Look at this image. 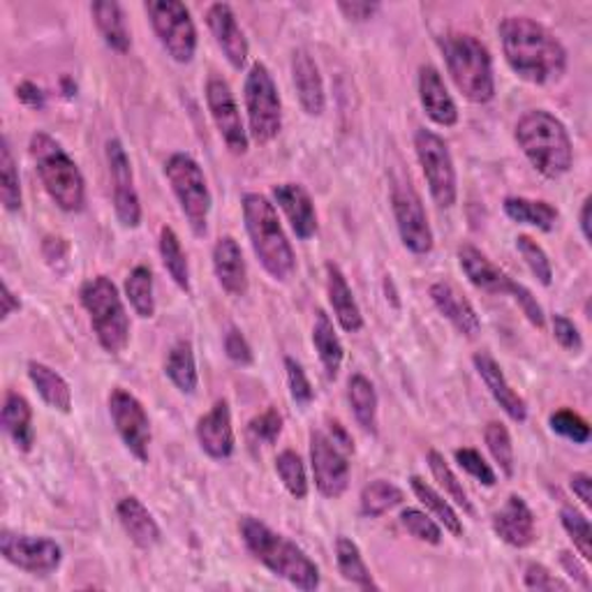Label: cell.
<instances>
[{
	"mask_svg": "<svg viewBox=\"0 0 592 592\" xmlns=\"http://www.w3.org/2000/svg\"><path fill=\"white\" fill-rule=\"evenodd\" d=\"M502 54L510 70L528 83H556L567 72V49L541 21L523 14L504 16L498 26Z\"/></svg>",
	"mask_w": 592,
	"mask_h": 592,
	"instance_id": "6da1fadb",
	"label": "cell"
},
{
	"mask_svg": "<svg viewBox=\"0 0 592 592\" xmlns=\"http://www.w3.org/2000/svg\"><path fill=\"white\" fill-rule=\"evenodd\" d=\"M238 533L248 554L259 565H265L271 574L303 592H313L320 588V567L297 541L276 533L265 521L250 514L238 518Z\"/></svg>",
	"mask_w": 592,
	"mask_h": 592,
	"instance_id": "7a4b0ae2",
	"label": "cell"
},
{
	"mask_svg": "<svg viewBox=\"0 0 592 592\" xmlns=\"http://www.w3.org/2000/svg\"><path fill=\"white\" fill-rule=\"evenodd\" d=\"M523 156L544 179H562L574 167V146L565 123L546 109H530L514 127Z\"/></svg>",
	"mask_w": 592,
	"mask_h": 592,
	"instance_id": "3957f363",
	"label": "cell"
},
{
	"mask_svg": "<svg viewBox=\"0 0 592 592\" xmlns=\"http://www.w3.org/2000/svg\"><path fill=\"white\" fill-rule=\"evenodd\" d=\"M244 225L255 257L276 282H288L297 271V255L284 234L276 204L259 192H246L241 200Z\"/></svg>",
	"mask_w": 592,
	"mask_h": 592,
	"instance_id": "277c9868",
	"label": "cell"
},
{
	"mask_svg": "<svg viewBox=\"0 0 592 592\" xmlns=\"http://www.w3.org/2000/svg\"><path fill=\"white\" fill-rule=\"evenodd\" d=\"M440 45L447 72L458 93L472 104H489L495 98V72L489 47L472 33H445Z\"/></svg>",
	"mask_w": 592,
	"mask_h": 592,
	"instance_id": "5b68a950",
	"label": "cell"
},
{
	"mask_svg": "<svg viewBox=\"0 0 592 592\" xmlns=\"http://www.w3.org/2000/svg\"><path fill=\"white\" fill-rule=\"evenodd\" d=\"M29 153L49 200L65 213H81L86 209V181L70 153L42 130L31 135Z\"/></svg>",
	"mask_w": 592,
	"mask_h": 592,
	"instance_id": "8992f818",
	"label": "cell"
},
{
	"mask_svg": "<svg viewBox=\"0 0 592 592\" xmlns=\"http://www.w3.org/2000/svg\"><path fill=\"white\" fill-rule=\"evenodd\" d=\"M79 301L89 313L93 334L107 355H121L130 343V315L112 278L96 276L79 288Z\"/></svg>",
	"mask_w": 592,
	"mask_h": 592,
	"instance_id": "52a82bcc",
	"label": "cell"
},
{
	"mask_svg": "<svg viewBox=\"0 0 592 592\" xmlns=\"http://www.w3.org/2000/svg\"><path fill=\"white\" fill-rule=\"evenodd\" d=\"M165 177L194 236H206L213 194L204 169L188 153H174L165 163Z\"/></svg>",
	"mask_w": 592,
	"mask_h": 592,
	"instance_id": "ba28073f",
	"label": "cell"
},
{
	"mask_svg": "<svg viewBox=\"0 0 592 592\" xmlns=\"http://www.w3.org/2000/svg\"><path fill=\"white\" fill-rule=\"evenodd\" d=\"M244 102L248 116V137L259 146L271 144L282 130V100L276 79L265 63L257 60L248 70Z\"/></svg>",
	"mask_w": 592,
	"mask_h": 592,
	"instance_id": "9c48e42d",
	"label": "cell"
},
{
	"mask_svg": "<svg viewBox=\"0 0 592 592\" xmlns=\"http://www.w3.org/2000/svg\"><path fill=\"white\" fill-rule=\"evenodd\" d=\"M144 12L167 56L181 65L192 63L200 37L190 10L179 0H146Z\"/></svg>",
	"mask_w": 592,
	"mask_h": 592,
	"instance_id": "30bf717a",
	"label": "cell"
},
{
	"mask_svg": "<svg viewBox=\"0 0 592 592\" xmlns=\"http://www.w3.org/2000/svg\"><path fill=\"white\" fill-rule=\"evenodd\" d=\"M414 153L433 202L440 209H451L458 202V174L451 158L449 144L428 127L414 133Z\"/></svg>",
	"mask_w": 592,
	"mask_h": 592,
	"instance_id": "8fae6325",
	"label": "cell"
},
{
	"mask_svg": "<svg viewBox=\"0 0 592 592\" xmlns=\"http://www.w3.org/2000/svg\"><path fill=\"white\" fill-rule=\"evenodd\" d=\"M391 211L396 217L399 236L403 246L412 255H428L435 246V236L428 223V215L424 209L422 194L414 190L410 179L393 177L391 179Z\"/></svg>",
	"mask_w": 592,
	"mask_h": 592,
	"instance_id": "7c38bea8",
	"label": "cell"
},
{
	"mask_svg": "<svg viewBox=\"0 0 592 592\" xmlns=\"http://www.w3.org/2000/svg\"><path fill=\"white\" fill-rule=\"evenodd\" d=\"M107 407L125 449L133 454L139 463H148L153 433H150V420H148L144 403L135 396V393L116 387L112 389V393H109Z\"/></svg>",
	"mask_w": 592,
	"mask_h": 592,
	"instance_id": "4fadbf2b",
	"label": "cell"
},
{
	"mask_svg": "<svg viewBox=\"0 0 592 592\" xmlns=\"http://www.w3.org/2000/svg\"><path fill=\"white\" fill-rule=\"evenodd\" d=\"M0 556L31 577H49L63 562V548L49 537L3 530L0 533Z\"/></svg>",
	"mask_w": 592,
	"mask_h": 592,
	"instance_id": "5bb4252c",
	"label": "cell"
},
{
	"mask_svg": "<svg viewBox=\"0 0 592 592\" xmlns=\"http://www.w3.org/2000/svg\"><path fill=\"white\" fill-rule=\"evenodd\" d=\"M109 179H112V197L119 223L125 230H137L142 225V200L135 186V171L127 150L121 139H109L104 146Z\"/></svg>",
	"mask_w": 592,
	"mask_h": 592,
	"instance_id": "9a60e30c",
	"label": "cell"
},
{
	"mask_svg": "<svg viewBox=\"0 0 592 592\" xmlns=\"http://www.w3.org/2000/svg\"><path fill=\"white\" fill-rule=\"evenodd\" d=\"M209 114L213 119V125L217 130V135L225 142L230 153L234 156H246L250 148V137L248 127L244 125L238 112V102L234 98L232 86L223 77H209L206 89H204Z\"/></svg>",
	"mask_w": 592,
	"mask_h": 592,
	"instance_id": "2e32d148",
	"label": "cell"
},
{
	"mask_svg": "<svg viewBox=\"0 0 592 592\" xmlns=\"http://www.w3.org/2000/svg\"><path fill=\"white\" fill-rule=\"evenodd\" d=\"M311 470L320 495L338 500L349 489V454H345L324 431L311 433Z\"/></svg>",
	"mask_w": 592,
	"mask_h": 592,
	"instance_id": "e0dca14e",
	"label": "cell"
},
{
	"mask_svg": "<svg viewBox=\"0 0 592 592\" xmlns=\"http://www.w3.org/2000/svg\"><path fill=\"white\" fill-rule=\"evenodd\" d=\"M456 257H458L460 271L466 273V278L479 292H487L493 297H512L514 301L518 292L523 290L521 282H516L507 271H502L487 253H481L472 244L458 246Z\"/></svg>",
	"mask_w": 592,
	"mask_h": 592,
	"instance_id": "ac0fdd59",
	"label": "cell"
},
{
	"mask_svg": "<svg viewBox=\"0 0 592 592\" xmlns=\"http://www.w3.org/2000/svg\"><path fill=\"white\" fill-rule=\"evenodd\" d=\"M206 26L213 35L217 49L223 52L234 70H244L250 56V45L244 29L238 26V19L230 3H213L206 10Z\"/></svg>",
	"mask_w": 592,
	"mask_h": 592,
	"instance_id": "d6986e66",
	"label": "cell"
},
{
	"mask_svg": "<svg viewBox=\"0 0 592 592\" xmlns=\"http://www.w3.org/2000/svg\"><path fill=\"white\" fill-rule=\"evenodd\" d=\"M491 525L498 539L512 548H528L537 539V518L530 504L516 493L504 500L502 507L493 514Z\"/></svg>",
	"mask_w": 592,
	"mask_h": 592,
	"instance_id": "ffe728a7",
	"label": "cell"
},
{
	"mask_svg": "<svg viewBox=\"0 0 592 592\" xmlns=\"http://www.w3.org/2000/svg\"><path fill=\"white\" fill-rule=\"evenodd\" d=\"M197 443L200 449L213 458V460H227L234 456L236 449V437H234V426H232V410L225 399L215 401L213 407L200 416V422L194 426Z\"/></svg>",
	"mask_w": 592,
	"mask_h": 592,
	"instance_id": "44dd1931",
	"label": "cell"
},
{
	"mask_svg": "<svg viewBox=\"0 0 592 592\" xmlns=\"http://www.w3.org/2000/svg\"><path fill=\"white\" fill-rule=\"evenodd\" d=\"M273 204L288 217L292 232L299 241H309L317 234V211L311 192L301 183H278L271 190Z\"/></svg>",
	"mask_w": 592,
	"mask_h": 592,
	"instance_id": "7402d4cb",
	"label": "cell"
},
{
	"mask_svg": "<svg viewBox=\"0 0 592 592\" xmlns=\"http://www.w3.org/2000/svg\"><path fill=\"white\" fill-rule=\"evenodd\" d=\"M213 273L223 292H227L234 299H241L248 294V267L244 250H241L238 241L230 234L221 236L213 246Z\"/></svg>",
	"mask_w": 592,
	"mask_h": 592,
	"instance_id": "603a6c76",
	"label": "cell"
},
{
	"mask_svg": "<svg viewBox=\"0 0 592 592\" xmlns=\"http://www.w3.org/2000/svg\"><path fill=\"white\" fill-rule=\"evenodd\" d=\"M416 91H420V102L424 114L440 127H454L458 123V107L447 89V83L435 65L426 63L420 68L416 77Z\"/></svg>",
	"mask_w": 592,
	"mask_h": 592,
	"instance_id": "cb8c5ba5",
	"label": "cell"
},
{
	"mask_svg": "<svg viewBox=\"0 0 592 592\" xmlns=\"http://www.w3.org/2000/svg\"><path fill=\"white\" fill-rule=\"evenodd\" d=\"M472 364H474L477 376L481 378V382H484V387L489 389L493 401L502 407V412L516 424H523L525 420H528V405H525L523 396H518V391L510 384L500 364L489 353H477L472 357Z\"/></svg>",
	"mask_w": 592,
	"mask_h": 592,
	"instance_id": "d4e9b609",
	"label": "cell"
},
{
	"mask_svg": "<svg viewBox=\"0 0 592 592\" xmlns=\"http://www.w3.org/2000/svg\"><path fill=\"white\" fill-rule=\"evenodd\" d=\"M428 297L437 313L449 320L460 336L477 338L481 334V320L474 311V305L466 294H460L451 282L447 280L433 282L428 288Z\"/></svg>",
	"mask_w": 592,
	"mask_h": 592,
	"instance_id": "484cf974",
	"label": "cell"
},
{
	"mask_svg": "<svg viewBox=\"0 0 592 592\" xmlns=\"http://www.w3.org/2000/svg\"><path fill=\"white\" fill-rule=\"evenodd\" d=\"M292 83L303 112L309 116H322L326 109V91L320 65L311 52L297 49L292 54Z\"/></svg>",
	"mask_w": 592,
	"mask_h": 592,
	"instance_id": "4316f807",
	"label": "cell"
},
{
	"mask_svg": "<svg viewBox=\"0 0 592 592\" xmlns=\"http://www.w3.org/2000/svg\"><path fill=\"white\" fill-rule=\"evenodd\" d=\"M324 271H326V297L328 305H332V311L336 315V322L340 324L343 332L359 334L364 328V315L343 269L336 261H326Z\"/></svg>",
	"mask_w": 592,
	"mask_h": 592,
	"instance_id": "83f0119b",
	"label": "cell"
},
{
	"mask_svg": "<svg viewBox=\"0 0 592 592\" xmlns=\"http://www.w3.org/2000/svg\"><path fill=\"white\" fill-rule=\"evenodd\" d=\"M116 516L130 541L142 548V551H150L153 546H158L163 541V530L158 521L153 518V514L137 495H125L116 504Z\"/></svg>",
	"mask_w": 592,
	"mask_h": 592,
	"instance_id": "f1b7e54d",
	"label": "cell"
},
{
	"mask_svg": "<svg viewBox=\"0 0 592 592\" xmlns=\"http://www.w3.org/2000/svg\"><path fill=\"white\" fill-rule=\"evenodd\" d=\"M91 16L102 42L109 49L121 56L133 49V35H130L127 19L121 3H116V0H96L91 5Z\"/></svg>",
	"mask_w": 592,
	"mask_h": 592,
	"instance_id": "f546056e",
	"label": "cell"
},
{
	"mask_svg": "<svg viewBox=\"0 0 592 592\" xmlns=\"http://www.w3.org/2000/svg\"><path fill=\"white\" fill-rule=\"evenodd\" d=\"M5 435L16 447V451L29 454L35 445V428H33V407L31 403L16 391H8L3 401V414H0Z\"/></svg>",
	"mask_w": 592,
	"mask_h": 592,
	"instance_id": "4dcf8cb0",
	"label": "cell"
},
{
	"mask_svg": "<svg viewBox=\"0 0 592 592\" xmlns=\"http://www.w3.org/2000/svg\"><path fill=\"white\" fill-rule=\"evenodd\" d=\"M313 347L320 357L326 380L336 382L343 368L345 347L340 343V336L336 334L332 317H328L322 309L315 313V322H313Z\"/></svg>",
	"mask_w": 592,
	"mask_h": 592,
	"instance_id": "1f68e13d",
	"label": "cell"
},
{
	"mask_svg": "<svg viewBox=\"0 0 592 592\" xmlns=\"http://www.w3.org/2000/svg\"><path fill=\"white\" fill-rule=\"evenodd\" d=\"M502 211L510 221L518 225H528L539 232H554L558 225L560 211L546 200H530V197H504Z\"/></svg>",
	"mask_w": 592,
	"mask_h": 592,
	"instance_id": "d6a6232c",
	"label": "cell"
},
{
	"mask_svg": "<svg viewBox=\"0 0 592 592\" xmlns=\"http://www.w3.org/2000/svg\"><path fill=\"white\" fill-rule=\"evenodd\" d=\"M29 378L40 393V399L45 401L52 410L60 414L72 412V389L60 372H56L52 366L42 361H29Z\"/></svg>",
	"mask_w": 592,
	"mask_h": 592,
	"instance_id": "836d02e7",
	"label": "cell"
},
{
	"mask_svg": "<svg viewBox=\"0 0 592 592\" xmlns=\"http://www.w3.org/2000/svg\"><path fill=\"white\" fill-rule=\"evenodd\" d=\"M410 489L416 495V500H420L424 504L426 512L437 523H440L447 533H451L454 537H463V533H466L463 518L458 516V512L454 507V502L445 493H440L435 487H431L426 479L416 477V474L410 477Z\"/></svg>",
	"mask_w": 592,
	"mask_h": 592,
	"instance_id": "e575fe53",
	"label": "cell"
},
{
	"mask_svg": "<svg viewBox=\"0 0 592 592\" xmlns=\"http://www.w3.org/2000/svg\"><path fill=\"white\" fill-rule=\"evenodd\" d=\"M165 376L186 396H192L200 387V372H197L194 347L190 340H177L171 345L165 359Z\"/></svg>",
	"mask_w": 592,
	"mask_h": 592,
	"instance_id": "d590c367",
	"label": "cell"
},
{
	"mask_svg": "<svg viewBox=\"0 0 592 592\" xmlns=\"http://www.w3.org/2000/svg\"><path fill=\"white\" fill-rule=\"evenodd\" d=\"M347 401L349 407H353V414L357 424L370 433L378 435V391L376 384H372L361 372H355L353 378L347 380Z\"/></svg>",
	"mask_w": 592,
	"mask_h": 592,
	"instance_id": "8d00e7d4",
	"label": "cell"
},
{
	"mask_svg": "<svg viewBox=\"0 0 592 592\" xmlns=\"http://www.w3.org/2000/svg\"><path fill=\"white\" fill-rule=\"evenodd\" d=\"M336 567L338 574L353 583L359 590H380L378 581L372 579L370 569L361 556V548L357 546L355 539H349L345 535L336 537Z\"/></svg>",
	"mask_w": 592,
	"mask_h": 592,
	"instance_id": "74e56055",
	"label": "cell"
},
{
	"mask_svg": "<svg viewBox=\"0 0 592 592\" xmlns=\"http://www.w3.org/2000/svg\"><path fill=\"white\" fill-rule=\"evenodd\" d=\"M158 250H160V259L163 267L169 273V278L174 280V284L186 294H190V265H188V255L181 246L179 234L174 232V227H163L160 230V238H158Z\"/></svg>",
	"mask_w": 592,
	"mask_h": 592,
	"instance_id": "f35d334b",
	"label": "cell"
},
{
	"mask_svg": "<svg viewBox=\"0 0 592 592\" xmlns=\"http://www.w3.org/2000/svg\"><path fill=\"white\" fill-rule=\"evenodd\" d=\"M403 502H405L403 489H399L396 484H393V481L376 479L361 489L359 510H361V516H366V518H380V516L389 514L391 510L401 507Z\"/></svg>",
	"mask_w": 592,
	"mask_h": 592,
	"instance_id": "ab89813d",
	"label": "cell"
},
{
	"mask_svg": "<svg viewBox=\"0 0 592 592\" xmlns=\"http://www.w3.org/2000/svg\"><path fill=\"white\" fill-rule=\"evenodd\" d=\"M426 463L431 468V474L433 479L437 481V487H440V491L456 504V507L463 510L468 516H474V507H472V502L468 498V491L463 489V481H460L451 466L445 460V456L437 451V449H428L426 454Z\"/></svg>",
	"mask_w": 592,
	"mask_h": 592,
	"instance_id": "60d3db41",
	"label": "cell"
},
{
	"mask_svg": "<svg viewBox=\"0 0 592 592\" xmlns=\"http://www.w3.org/2000/svg\"><path fill=\"white\" fill-rule=\"evenodd\" d=\"M125 297L133 305V311L142 320H150L156 315V288H153V271L146 265L135 267L125 278Z\"/></svg>",
	"mask_w": 592,
	"mask_h": 592,
	"instance_id": "b9f144b4",
	"label": "cell"
},
{
	"mask_svg": "<svg viewBox=\"0 0 592 592\" xmlns=\"http://www.w3.org/2000/svg\"><path fill=\"white\" fill-rule=\"evenodd\" d=\"M0 202H3L8 213H19L21 206H24L19 167L8 137H3V144H0Z\"/></svg>",
	"mask_w": 592,
	"mask_h": 592,
	"instance_id": "7bdbcfd3",
	"label": "cell"
},
{
	"mask_svg": "<svg viewBox=\"0 0 592 592\" xmlns=\"http://www.w3.org/2000/svg\"><path fill=\"white\" fill-rule=\"evenodd\" d=\"M276 472L282 481V487L297 500H305L311 491L309 472H305L303 458L294 449H284L276 458Z\"/></svg>",
	"mask_w": 592,
	"mask_h": 592,
	"instance_id": "ee69618b",
	"label": "cell"
},
{
	"mask_svg": "<svg viewBox=\"0 0 592 592\" xmlns=\"http://www.w3.org/2000/svg\"><path fill=\"white\" fill-rule=\"evenodd\" d=\"M484 443L500 472L507 479H512L516 472V456H514V443H512L510 428L502 422H489L484 428Z\"/></svg>",
	"mask_w": 592,
	"mask_h": 592,
	"instance_id": "f6af8a7d",
	"label": "cell"
},
{
	"mask_svg": "<svg viewBox=\"0 0 592 592\" xmlns=\"http://www.w3.org/2000/svg\"><path fill=\"white\" fill-rule=\"evenodd\" d=\"M560 523L565 533L572 539L577 554L590 562L592 560V525L583 512H579L572 504H562L560 507Z\"/></svg>",
	"mask_w": 592,
	"mask_h": 592,
	"instance_id": "bcb514c9",
	"label": "cell"
},
{
	"mask_svg": "<svg viewBox=\"0 0 592 592\" xmlns=\"http://www.w3.org/2000/svg\"><path fill=\"white\" fill-rule=\"evenodd\" d=\"M516 250L521 253L523 261L528 265L530 273L544 284V288H551L554 282V265L548 259L546 250L537 244V241L528 234H518L516 236Z\"/></svg>",
	"mask_w": 592,
	"mask_h": 592,
	"instance_id": "7dc6e473",
	"label": "cell"
},
{
	"mask_svg": "<svg viewBox=\"0 0 592 592\" xmlns=\"http://www.w3.org/2000/svg\"><path fill=\"white\" fill-rule=\"evenodd\" d=\"M401 525L414 539H420V541L431 544V546H440L443 544V537H445L443 525L437 523L428 512L407 507L401 514Z\"/></svg>",
	"mask_w": 592,
	"mask_h": 592,
	"instance_id": "c3c4849f",
	"label": "cell"
},
{
	"mask_svg": "<svg viewBox=\"0 0 592 592\" xmlns=\"http://www.w3.org/2000/svg\"><path fill=\"white\" fill-rule=\"evenodd\" d=\"M548 426H551V431L560 437H565V440L574 443V445H588L590 443V424L583 420L581 414H577L574 410H556L551 416H548Z\"/></svg>",
	"mask_w": 592,
	"mask_h": 592,
	"instance_id": "681fc988",
	"label": "cell"
},
{
	"mask_svg": "<svg viewBox=\"0 0 592 592\" xmlns=\"http://www.w3.org/2000/svg\"><path fill=\"white\" fill-rule=\"evenodd\" d=\"M454 458L458 468H463L472 479H477L481 487L487 489H493L498 484V474L495 470L487 463V458L481 456L477 449L472 447H463V449H456L454 451Z\"/></svg>",
	"mask_w": 592,
	"mask_h": 592,
	"instance_id": "f907efd6",
	"label": "cell"
},
{
	"mask_svg": "<svg viewBox=\"0 0 592 592\" xmlns=\"http://www.w3.org/2000/svg\"><path fill=\"white\" fill-rule=\"evenodd\" d=\"M523 585L535 592H569L572 590V583L562 581L560 577H556L551 569L541 562H528L523 574Z\"/></svg>",
	"mask_w": 592,
	"mask_h": 592,
	"instance_id": "816d5d0a",
	"label": "cell"
},
{
	"mask_svg": "<svg viewBox=\"0 0 592 592\" xmlns=\"http://www.w3.org/2000/svg\"><path fill=\"white\" fill-rule=\"evenodd\" d=\"M284 370H288V387H290L292 401L299 407H309L315 399V389H313L309 376H305L303 366L292 357H284Z\"/></svg>",
	"mask_w": 592,
	"mask_h": 592,
	"instance_id": "f5cc1de1",
	"label": "cell"
},
{
	"mask_svg": "<svg viewBox=\"0 0 592 592\" xmlns=\"http://www.w3.org/2000/svg\"><path fill=\"white\" fill-rule=\"evenodd\" d=\"M282 414L276 407H267L265 412H259L255 420L248 424V433L255 437L257 443L273 445L280 433H282Z\"/></svg>",
	"mask_w": 592,
	"mask_h": 592,
	"instance_id": "db71d44e",
	"label": "cell"
},
{
	"mask_svg": "<svg viewBox=\"0 0 592 592\" xmlns=\"http://www.w3.org/2000/svg\"><path fill=\"white\" fill-rule=\"evenodd\" d=\"M223 347H225V355L232 364L241 366V368H248L255 364V353L253 347L248 343V338L244 336V332H241L238 326H230L225 332V338H223Z\"/></svg>",
	"mask_w": 592,
	"mask_h": 592,
	"instance_id": "11a10c76",
	"label": "cell"
},
{
	"mask_svg": "<svg viewBox=\"0 0 592 592\" xmlns=\"http://www.w3.org/2000/svg\"><path fill=\"white\" fill-rule=\"evenodd\" d=\"M551 326H554V338L562 349H567V353H574V355L581 353V349H583V336H581L579 326L572 320H569L567 315L556 313L551 317Z\"/></svg>",
	"mask_w": 592,
	"mask_h": 592,
	"instance_id": "9f6ffc18",
	"label": "cell"
},
{
	"mask_svg": "<svg viewBox=\"0 0 592 592\" xmlns=\"http://www.w3.org/2000/svg\"><path fill=\"white\" fill-rule=\"evenodd\" d=\"M558 560H560V567L565 569V574L569 577V581H572V585H579L585 592L592 588V581H590V574H588L583 558H579L574 551H560Z\"/></svg>",
	"mask_w": 592,
	"mask_h": 592,
	"instance_id": "6f0895ef",
	"label": "cell"
},
{
	"mask_svg": "<svg viewBox=\"0 0 592 592\" xmlns=\"http://www.w3.org/2000/svg\"><path fill=\"white\" fill-rule=\"evenodd\" d=\"M382 10L380 3H368V0H340L338 12L355 24H366Z\"/></svg>",
	"mask_w": 592,
	"mask_h": 592,
	"instance_id": "680465c9",
	"label": "cell"
},
{
	"mask_svg": "<svg viewBox=\"0 0 592 592\" xmlns=\"http://www.w3.org/2000/svg\"><path fill=\"white\" fill-rule=\"evenodd\" d=\"M569 489L581 500L583 507L588 510L592 504V477L588 472H574L569 477Z\"/></svg>",
	"mask_w": 592,
	"mask_h": 592,
	"instance_id": "91938a15",
	"label": "cell"
},
{
	"mask_svg": "<svg viewBox=\"0 0 592 592\" xmlns=\"http://www.w3.org/2000/svg\"><path fill=\"white\" fill-rule=\"evenodd\" d=\"M16 98L24 104L33 107V109H42V107H45V100H47L45 91H42L40 86H35L33 81H21L16 86Z\"/></svg>",
	"mask_w": 592,
	"mask_h": 592,
	"instance_id": "94428289",
	"label": "cell"
},
{
	"mask_svg": "<svg viewBox=\"0 0 592 592\" xmlns=\"http://www.w3.org/2000/svg\"><path fill=\"white\" fill-rule=\"evenodd\" d=\"M45 244H49L54 248V253H45L47 261L54 269H58V261H65V265H68V257H70L68 241L60 238V236H49V238H45Z\"/></svg>",
	"mask_w": 592,
	"mask_h": 592,
	"instance_id": "6125c7cd",
	"label": "cell"
},
{
	"mask_svg": "<svg viewBox=\"0 0 592 592\" xmlns=\"http://www.w3.org/2000/svg\"><path fill=\"white\" fill-rule=\"evenodd\" d=\"M328 437L336 443V447H340L345 454H353L355 451V440L353 435L347 433V428L340 424V422H332L328 424Z\"/></svg>",
	"mask_w": 592,
	"mask_h": 592,
	"instance_id": "be15d7a7",
	"label": "cell"
},
{
	"mask_svg": "<svg viewBox=\"0 0 592 592\" xmlns=\"http://www.w3.org/2000/svg\"><path fill=\"white\" fill-rule=\"evenodd\" d=\"M0 301H3V311H0V320H10L14 313L21 311V301L19 297L10 290V284L3 282V297H0Z\"/></svg>",
	"mask_w": 592,
	"mask_h": 592,
	"instance_id": "e7e4bbea",
	"label": "cell"
},
{
	"mask_svg": "<svg viewBox=\"0 0 592 592\" xmlns=\"http://www.w3.org/2000/svg\"><path fill=\"white\" fill-rule=\"evenodd\" d=\"M590 209H592V197H585L581 213H579V227L583 234V241L590 246L592 244V234H590Z\"/></svg>",
	"mask_w": 592,
	"mask_h": 592,
	"instance_id": "03108f58",
	"label": "cell"
}]
</instances>
